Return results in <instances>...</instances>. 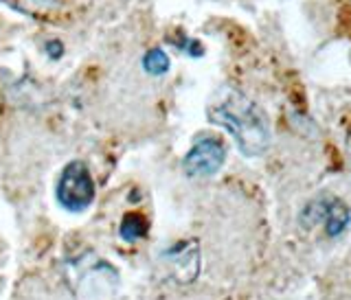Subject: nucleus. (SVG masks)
<instances>
[{
	"mask_svg": "<svg viewBox=\"0 0 351 300\" xmlns=\"http://www.w3.org/2000/svg\"><path fill=\"white\" fill-rule=\"evenodd\" d=\"M119 232H121V237H123L128 243H134L141 237L147 235V221H145V217H141L138 213H130V215H125L123 221H121Z\"/></svg>",
	"mask_w": 351,
	"mask_h": 300,
	"instance_id": "0eeeda50",
	"label": "nucleus"
},
{
	"mask_svg": "<svg viewBox=\"0 0 351 300\" xmlns=\"http://www.w3.org/2000/svg\"><path fill=\"white\" fill-rule=\"evenodd\" d=\"M332 202H334V197H327V195L312 199V202L303 208L301 224L305 228H314L318 224H325V217L329 213V206H332Z\"/></svg>",
	"mask_w": 351,
	"mask_h": 300,
	"instance_id": "423d86ee",
	"label": "nucleus"
},
{
	"mask_svg": "<svg viewBox=\"0 0 351 300\" xmlns=\"http://www.w3.org/2000/svg\"><path fill=\"white\" fill-rule=\"evenodd\" d=\"M95 199V182L88 166L80 160L66 164L62 177L58 182V202L71 210V213H82Z\"/></svg>",
	"mask_w": 351,
	"mask_h": 300,
	"instance_id": "f03ea898",
	"label": "nucleus"
},
{
	"mask_svg": "<svg viewBox=\"0 0 351 300\" xmlns=\"http://www.w3.org/2000/svg\"><path fill=\"white\" fill-rule=\"evenodd\" d=\"M165 259L169 261V270L180 283H191L200 272V250L195 241L178 243L176 248L165 252Z\"/></svg>",
	"mask_w": 351,
	"mask_h": 300,
	"instance_id": "20e7f679",
	"label": "nucleus"
},
{
	"mask_svg": "<svg viewBox=\"0 0 351 300\" xmlns=\"http://www.w3.org/2000/svg\"><path fill=\"white\" fill-rule=\"evenodd\" d=\"M206 116L213 125L224 127L235 138L246 158L266 153L272 142V132L263 110L237 90H224L208 105Z\"/></svg>",
	"mask_w": 351,
	"mask_h": 300,
	"instance_id": "f257e3e1",
	"label": "nucleus"
},
{
	"mask_svg": "<svg viewBox=\"0 0 351 300\" xmlns=\"http://www.w3.org/2000/svg\"><path fill=\"white\" fill-rule=\"evenodd\" d=\"M226 160L224 142L215 136L197 138L191 151L184 155L182 169L189 177H211L215 175Z\"/></svg>",
	"mask_w": 351,
	"mask_h": 300,
	"instance_id": "7ed1b4c3",
	"label": "nucleus"
},
{
	"mask_svg": "<svg viewBox=\"0 0 351 300\" xmlns=\"http://www.w3.org/2000/svg\"><path fill=\"white\" fill-rule=\"evenodd\" d=\"M3 3L11 5L18 11H25V14H29V11H33V9H49V7H53L55 3H58V0H3Z\"/></svg>",
	"mask_w": 351,
	"mask_h": 300,
	"instance_id": "1a4fd4ad",
	"label": "nucleus"
},
{
	"mask_svg": "<svg viewBox=\"0 0 351 300\" xmlns=\"http://www.w3.org/2000/svg\"><path fill=\"white\" fill-rule=\"evenodd\" d=\"M349 221H351V210L340 202L338 197H334L332 206H329V213L325 217V230L329 237H338L349 228Z\"/></svg>",
	"mask_w": 351,
	"mask_h": 300,
	"instance_id": "39448f33",
	"label": "nucleus"
},
{
	"mask_svg": "<svg viewBox=\"0 0 351 300\" xmlns=\"http://www.w3.org/2000/svg\"><path fill=\"white\" fill-rule=\"evenodd\" d=\"M143 66H145V71L152 75H165L169 71V58L162 49H152L145 55V60H143Z\"/></svg>",
	"mask_w": 351,
	"mask_h": 300,
	"instance_id": "6e6552de",
	"label": "nucleus"
},
{
	"mask_svg": "<svg viewBox=\"0 0 351 300\" xmlns=\"http://www.w3.org/2000/svg\"><path fill=\"white\" fill-rule=\"evenodd\" d=\"M47 51L51 53V58L58 60L60 55L64 53V47H62V42H58V40H49V42H47Z\"/></svg>",
	"mask_w": 351,
	"mask_h": 300,
	"instance_id": "9d476101",
	"label": "nucleus"
}]
</instances>
